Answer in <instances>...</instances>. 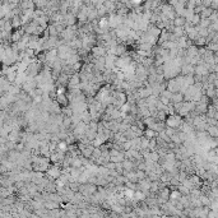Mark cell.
Returning <instances> with one entry per match:
<instances>
[{
  "label": "cell",
  "instance_id": "1",
  "mask_svg": "<svg viewBox=\"0 0 218 218\" xmlns=\"http://www.w3.org/2000/svg\"><path fill=\"white\" fill-rule=\"evenodd\" d=\"M167 89H170L173 93L181 92V84L179 83V80L176 78H171V79L167 80Z\"/></svg>",
  "mask_w": 218,
  "mask_h": 218
},
{
  "label": "cell",
  "instance_id": "23",
  "mask_svg": "<svg viewBox=\"0 0 218 218\" xmlns=\"http://www.w3.org/2000/svg\"><path fill=\"white\" fill-rule=\"evenodd\" d=\"M212 3H213V0H203V2H201V4L204 5V7H211L212 5Z\"/></svg>",
  "mask_w": 218,
  "mask_h": 218
},
{
  "label": "cell",
  "instance_id": "19",
  "mask_svg": "<svg viewBox=\"0 0 218 218\" xmlns=\"http://www.w3.org/2000/svg\"><path fill=\"white\" fill-rule=\"evenodd\" d=\"M200 21H201L200 14H195V13H194V17H193V19H192V24H193V26H198V24L200 23Z\"/></svg>",
  "mask_w": 218,
  "mask_h": 218
},
{
  "label": "cell",
  "instance_id": "7",
  "mask_svg": "<svg viewBox=\"0 0 218 218\" xmlns=\"http://www.w3.org/2000/svg\"><path fill=\"white\" fill-rule=\"evenodd\" d=\"M184 93L182 92H176L173 93L172 96V100H171V103H180V102H184Z\"/></svg>",
  "mask_w": 218,
  "mask_h": 218
},
{
  "label": "cell",
  "instance_id": "2",
  "mask_svg": "<svg viewBox=\"0 0 218 218\" xmlns=\"http://www.w3.org/2000/svg\"><path fill=\"white\" fill-rule=\"evenodd\" d=\"M18 5L21 7L22 10H27V9L36 10V4H35L33 0H21V3Z\"/></svg>",
  "mask_w": 218,
  "mask_h": 218
},
{
  "label": "cell",
  "instance_id": "16",
  "mask_svg": "<svg viewBox=\"0 0 218 218\" xmlns=\"http://www.w3.org/2000/svg\"><path fill=\"white\" fill-rule=\"evenodd\" d=\"M211 24H212V21L209 18H201V21H200V23L198 26L200 27V28H209Z\"/></svg>",
  "mask_w": 218,
  "mask_h": 218
},
{
  "label": "cell",
  "instance_id": "10",
  "mask_svg": "<svg viewBox=\"0 0 218 218\" xmlns=\"http://www.w3.org/2000/svg\"><path fill=\"white\" fill-rule=\"evenodd\" d=\"M125 51H126L125 45H121V44H119V45L115 47V55H117V56H124L125 54H126Z\"/></svg>",
  "mask_w": 218,
  "mask_h": 218
},
{
  "label": "cell",
  "instance_id": "18",
  "mask_svg": "<svg viewBox=\"0 0 218 218\" xmlns=\"http://www.w3.org/2000/svg\"><path fill=\"white\" fill-rule=\"evenodd\" d=\"M198 5V3H197V0H189V2H186V9H189V10H194L195 9V7Z\"/></svg>",
  "mask_w": 218,
  "mask_h": 218
},
{
  "label": "cell",
  "instance_id": "15",
  "mask_svg": "<svg viewBox=\"0 0 218 218\" xmlns=\"http://www.w3.org/2000/svg\"><path fill=\"white\" fill-rule=\"evenodd\" d=\"M175 36H178L179 38L180 37H182L184 35H186V32H185V28L184 27H176L175 26V28H173V32H172Z\"/></svg>",
  "mask_w": 218,
  "mask_h": 218
},
{
  "label": "cell",
  "instance_id": "12",
  "mask_svg": "<svg viewBox=\"0 0 218 218\" xmlns=\"http://www.w3.org/2000/svg\"><path fill=\"white\" fill-rule=\"evenodd\" d=\"M134 198H135V200H138V201H144L147 195H145V193L143 192V190L139 189V190H137V192L134 193Z\"/></svg>",
  "mask_w": 218,
  "mask_h": 218
},
{
  "label": "cell",
  "instance_id": "5",
  "mask_svg": "<svg viewBox=\"0 0 218 218\" xmlns=\"http://www.w3.org/2000/svg\"><path fill=\"white\" fill-rule=\"evenodd\" d=\"M56 101L61 107L69 106V98H68V96H65L64 93H56Z\"/></svg>",
  "mask_w": 218,
  "mask_h": 218
},
{
  "label": "cell",
  "instance_id": "8",
  "mask_svg": "<svg viewBox=\"0 0 218 218\" xmlns=\"http://www.w3.org/2000/svg\"><path fill=\"white\" fill-rule=\"evenodd\" d=\"M158 135V133L156 131V130H153L152 128H147V129H144V137H147L148 139H153V138H156Z\"/></svg>",
  "mask_w": 218,
  "mask_h": 218
},
{
  "label": "cell",
  "instance_id": "14",
  "mask_svg": "<svg viewBox=\"0 0 218 218\" xmlns=\"http://www.w3.org/2000/svg\"><path fill=\"white\" fill-rule=\"evenodd\" d=\"M207 42H208V40H207V37H201V36H199L195 41H194V44L198 46V47H201V46H206L207 45Z\"/></svg>",
  "mask_w": 218,
  "mask_h": 218
},
{
  "label": "cell",
  "instance_id": "22",
  "mask_svg": "<svg viewBox=\"0 0 218 218\" xmlns=\"http://www.w3.org/2000/svg\"><path fill=\"white\" fill-rule=\"evenodd\" d=\"M23 149H24V142L17 143V144H16V151H17V152H22Z\"/></svg>",
  "mask_w": 218,
  "mask_h": 218
},
{
  "label": "cell",
  "instance_id": "11",
  "mask_svg": "<svg viewBox=\"0 0 218 218\" xmlns=\"http://www.w3.org/2000/svg\"><path fill=\"white\" fill-rule=\"evenodd\" d=\"M7 77V79H8V82H10V83H14V82L17 80V70H9L7 74H5Z\"/></svg>",
  "mask_w": 218,
  "mask_h": 218
},
{
  "label": "cell",
  "instance_id": "17",
  "mask_svg": "<svg viewBox=\"0 0 218 218\" xmlns=\"http://www.w3.org/2000/svg\"><path fill=\"white\" fill-rule=\"evenodd\" d=\"M171 140L176 144V145H180V144H182V140L180 139V135H179V133L176 131L173 135H171Z\"/></svg>",
  "mask_w": 218,
  "mask_h": 218
},
{
  "label": "cell",
  "instance_id": "9",
  "mask_svg": "<svg viewBox=\"0 0 218 218\" xmlns=\"http://www.w3.org/2000/svg\"><path fill=\"white\" fill-rule=\"evenodd\" d=\"M186 18L185 17H182V16H178L175 19H173V24L176 26V27H184L185 24H186Z\"/></svg>",
  "mask_w": 218,
  "mask_h": 218
},
{
  "label": "cell",
  "instance_id": "21",
  "mask_svg": "<svg viewBox=\"0 0 218 218\" xmlns=\"http://www.w3.org/2000/svg\"><path fill=\"white\" fill-rule=\"evenodd\" d=\"M73 68H74V70H75V73H77V72L80 70V68H83V65H82V63H80V60H79V61H77V63L73 64Z\"/></svg>",
  "mask_w": 218,
  "mask_h": 218
},
{
  "label": "cell",
  "instance_id": "20",
  "mask_svg": "<svg viewBox=\"0 0 218 218\" xmlns=\"http://www.w3.org/2000/svg\"><path fill=\"white\" fill-rule=\"evenodd\" d=\"M204 8H206V7H204L203 4H198L195 7V9H194V13H195V14H200V13L204 10Z\"/></svg>",
  "mask_w": 218,
  "mask_h": 218
},
{
  "label": "cell",
  "instance_id": "4",
  "mask_svg": "<svg viewBox=\"0 0 218 218\" xmlns=\"http://www.w3.org/2000/svg\"><path fill=\"white\" fill-rule=\"evenodd\" d=\"M24 33H26V31H24L23 27H22V30L18 28V30H16L14 32H12V42H19Z\"/></svg>",
  "mask_w": 218,
  "mask_h": 218
},
{
  "label": "cell",
  "instance_id": "6",
  "mask_svg": "<svg viewBox=\"0 0 218 218\" xmlns=\"http://www.w3.org/2000/svg\"><path fill=\"white\" fill-rule=\"evenodd\" d=\"M170 35H171V32H168L167 30H163V31L161 32L159 37H158V45L163 44L165 41H168V40H170Z\"/></svg>",
  "mask_w": 218,
  "mask_h": 218
},
{
  "label": "cell",
  "instance_id": "3",
  "mask_svg": "<svg viewBox=\"0 0 218 218\" xmlns=\"http://www.w3.org/2000/svg\"><path fill=\"white\" fill-rule=\"evenodd\" d=\"M181 74L182 75L195 74V65H193V64H182L181 65Z\"/></svg>",
  "mask_w": 218,
  "mask_h": 218
},
{
  "label": "cell",
  "instance_id": "13",
  "mask_svg": "<svg viewBox=\"0 0 218 218\" xmlns=\"http://www.w3.org/2000/svg\"><path fill=\"white\" fill-rule=\"evenodd\" d=\"M213 12H214V9H213L212 7H208V8L206 7V8H204V10L200 13V17H201V18H209V17L212 16Z\"/></svg>",
  "mask_w": 218,
  "mask_h": 218
}]
</instances>
